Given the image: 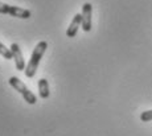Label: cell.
<instances>
[{
  "label": "cell",
  "instance_id": "1",
  "mask_svg": "<svg viewBox=\"0 0 152 136\" xmlns=\"http://www.w3.org/2000/svg\"><path fill=\"white\" fill-rule=\"evenodd\" d=\"M46 49H48V42L46 41H40L39 44L36 45V48L32 52V56H31V60H29L28 65L25 66V70H24L25 77H28V78L34 77L37 69H39L40 61H41L44 53L46 52Z\"/></svg>",
  "mask_w": 152,
  "mask_h": 136
},
{
  "label": "cell",
  "instance_id": "2",
  "mask_svg": "<svg viewBox=\"0 0 152 136\" xmlns=\"http://www.w3.org/2000/svg\"><path fill=\"white\" fill-rule=\"evenodd\" d=\"M8 82H10V85L12 86L15 90L23 95V98H24V100L27 103H29V105H34V103L37 102V97L29 90L27 86H25V83H23L17 77H11L10 79H8Z\"/></svg>",
  "mask_w": 152,
  "mask_h": 136
},
{
  "label": "cell",
  "instance_id": "3",
  "mask_svg": "<svg viewBox=\"0 0 152 136\" xmlns=\"http://www.w3.org/2000/svg\"><path fill=\"white\" fill-rule=\"evenodd\" d=\"M0 13L17 17V19H29L31 17V11L21 7H17V5L5 4V3H1V1H0Z\"/></svg>",
  "mask_w": 152,
  "mask_h": 136
},
{
  "label": "cell",
  "instance_id": "4",
  "mask_svg": "<svg viewBox=\"0 0 152 136\" xmlns=\"http://www.w3.org/2000/svg\"><path fill=\"white\" fill-rule=\"evenodd\" d=\"M82 23L81 27L85 32H90L91 31V16H93V5L90 3H85L82 5Z\"/></svg>",
  "mask_w": 152,
  "mask_h": 136
},
{
  "label": "cell",
  "instance_id": "5",
  "mask_svg": "<svg viewBox=\"0 0 152 136\" xmlns=\"http://www.w3.org/2000/svg\"><path fill=\"white\" fill-rule=\"evenodd\" d=\"M11 52H12V58L15 60V65H16V69L20 71H24L25 70V61L23 58V53H21V49L17 44H12L11 45Z\"/></svg>",
  "mask_w": 152,
  "mask_h": 136
},
{
  "label": "cell",
  "instance_id": "6",
  "mask_svg": "<svg viewBox=\"0 0 152 136\" xmlns=\"http://www.w3.org/2000/svg\"><path fill=\"white\" fill-rule=\"evenodd\" d=\"M81 23H82V15H81V13H77V15L73 17L69 28L66 29V36L70 37V39H72V37H75V34H77V32L81 27Z\"/></svg>",
  "mask_w": 152,
  "mask_h": 136
},
{
  "label": "cell",
  "instance_id": "7",
  "mask_svg": "<svg viewBox=\"0 0 152 136\" xmlns=\"http://www.w3.org/2000/svg\"><path fill=\"white\" fill-rule=\"evenodd\" d=\"M39 95L42 99H48L50 95V90H49V83L45 78L39 81Z\"/></svg>",
  "mask_w": 152,
  "mask_h": 136
},
{
  "label": "cell",
  "instance_id": "8",
  "mask_svg": "<svg viewBox=\"0 0 152 136\" xmlns=\"http://www.w3.org/2000/svg\"><path fill=\"white\" fill-rule=\"evenodd\" d=\"M0 56H3L5 60L12 58V52H11V49L7 48L5 45H3L1 42H0Z\"/></svg>",
  "mask_w": 152,
  "mask_h": 136
},
{
  "label": "cell",
  "instance_id": "9",
  "mask_svg": "<svg viewBox=\"0 0 152 136\" xmlns=\"http://www.w3.org/2000/svg\"><path fill=\"white\" fill-rule=\"evenodd\" d=\"M140 120L142 121H151L152 120V110L143 111L142 114H140Z\"/></svg>",
  "mask_w": 152,
  "mask_h": 136
}]
</instances>
